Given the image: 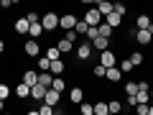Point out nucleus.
Instances as JSON below:
<instances>
[{
  "mask_svg": "<svg viewBox=\"0 0 153 115\" xmlns=\"http://www.w3.org/2000/svg\"><path fill=\"white\" fill-rule=\"evenodd\" d=\"M41 26H44V31H46V33L56 31V28H59V13H54V10H46L44 16H41Z\"/></svg>",
  "mask_w": 153,
  "mask_h": 115,
  "instance_id": "f257e3e1",
  "label": "nucleus"
},
{
  "mask_svg": "<svg viewBox=\"0 0 153 115\" xmlns=\"http://www.w3.org/2000/svg\"><path fill=\"white\" fill-rule=\"evenodd\" d=\"M23 54H26V56H31V59L41 56V44H38V38H28L26 44H23Z\"/></svg>",
  "mask_w": 153,
  "mask_h": 115,
  "instance_id": "f03ea898",
  "label": "nucleus"
},
{
  "mask_svg": "<svg viewBox=\"0 0 153 115\" xmlns=\"http://www.w3.org/2000/svg\"><path fill=\"white\" fill-rule=\"evenodd\" d=\"M82 18H84V21H87V23H89V26H100V23L105 21V16H102V13H100V10H97V8H87Z\"/></svg>",
  "mask_w": 153,
  "mask_h": 115,
  "instance_id": "7ed1b4c3",
  "label": "nucleus"
},
{
  "mask_svg": "<svg viewBox=\"0 0 153 115\" xmlns=\"http://www.w3.org/2000/svg\"><path fill=\"white\" fill-rule=\"evenodd\" d=\"M133 38H135L140 46H148L153 41V33L148 31V28H135V31H133Z\"/></svg>",
  "mask_w": 153,
  "mask_h": 115,
  "instance_id": "20e7f679",
  "label": "nucleus"
},
{
  "mask_svg": "<svg viewBox=\"0 0 153 115\" xmlns=\"http://www.w3.org/2000/svg\"><path fill=\"white\" fill-rule=\"evenodd\" d=\"M92 41H82V44H76V59H82V61H87L89 56H92Z\"/></svg>",
  "mask_w": 153,
  "mask_h": 115,
  "instance_id": "39448f33",
  "label": "nucleus"
},
{
  "mask_svg": "<svg viewBox=\"0 0 153 115\" xmlns=\"http://www.w3.org/2000/svg\"><path fill=\"white\" fill-rule=\"evenodd\" d=\"M76 21H79V18H76L74 13H64V16H59V28L61 31H69V28L76 26Z\"/></svg>",
  "mask_w": 153,
  "mask_h": 115,
  "instance_id": "423d86ee",
  "label": "nucleus"
},
{
  "mask_svg": "<svg viewBox=\"0 0 153 115\" xmlns=\"http://www.w3.org/2000/svg\"><path fill=\"white\" fill-rule=\"evenodd\" d=\"M100 64H105V66H115V64H117V56H115V51H112V49L100 51Z\"/></svg>",
  "mask_w": 153,
  "mask_h": 115,
  "instance_id": "0eeeda50",
  "label": "nucleus"
},
{
  "mask_svg": "<svg viewBox=\"0 0 153 115\" xmlns=\"http://www.w3.org/2000/svg\"><path fill=\"white\" fill-rule=\"evenodd\" d=\"M105 79H107L110 84H117L123 79V72L117 69V66H107V72H105Z\"/></svg>",
  "mask_w": 153,
  "mask_h": 115,
  "instance_id": "6e6552de",
  "label": "nucleus"
},
{
  "mask_svg": "<svg viewBox=\"0 0 153 115\" xmlns=\"http://www.w3.org/2000/svg\"><path fill=\"white\" fill-rule=\"evenodd\" d=\"M46 90H49V87H44V84H41V82L31 84V97L36 100V102H41V100H44V95H46Z\"/></svg>",
  "mask_w": 153,
  "mask_h": 115,
  "instance_id": "1a4fd4ad",
  "label": "nucleus"
},
{
  "mask_svg": "<svg viewBox=\"0 0 153 115\" xmlns=\"http://www.w3.org/2000/svg\"><path fill=\"white\" fill-rule=\"evenodd\" d=\"M16 97H21V100L31 97V84H28V82H23V79H21V82L16 84Z\"/></svg>",
  "mask_w": 153,
  "mask_h": 115,
  "instance_id": "9d476101",
  "label": "nucleus"
},
{
  "mask_svg": "<svg viewBox=\"0 0 153 115\" xmlns=\"http://www.w3.org/2000/svg\"><path fill=\"white\" fill-rule=\"evenodd\" d=\"M59 100H61V92H56L54 87H49V90H46L44 102H49V105H54V108H56V105H59Z\"/></svg>",
  "mask_w": 153,
  "mask_h": 115,
  "instance_id": "9b49d317",
  "label": "nucleus"
},
{
  "mask_svg": "<svg viewBox=\"0 0 153 115\" xmlns=\"http://www.w3.org/2000/svg\"><path fill=\"white\" fill-rule=\"evenodd\" d=\"M49 72H51L54 77H61V74L66 72V64H64L61 59H54V61H51V66H49Z\"/></svg>",
  "mask_w": 153,
  "mask_h": 115,
  "instance_id": "f8f14e48",
  "label": "nucleus"
},
{
  "mask_svg": "<svg viewBox=\"0 0 153 115\" xmlns=\"http://www.w3.org/2000/svg\"><path fill=\"white\" fill-rule=\"evenodd\" d=\"M21 79H23V82H28V84H36L38 82V69H23Z\"/></svg>",
  "mask_w": 153,
  "mask_h": 115,
  "instance_id": "ddd939ff",
  "label": "nucleus"
},
{
  "mask_svg": "<svg viewBox=\"0 0 153 115\" xmlns=\"http://www.w3.org/2000/svg\"><path fill=\"white\" fill-rule=\"evenodd\" d=\"M13 26H16V33H18V36H23V33H28V26H31V23H28V18L23 16V18H16Z\"/></svg>",
  "mask_w": 153,
  "mask_h": 115,
  "instance_id": "4468645a",
  "label": "nucleus"
},
{
  "mask_svg": "<svg viewBox=\"0 0 153 115\" xmlns=\"http://www.w3.org/2000/svg\"><path fill=\"white\" fill-rule=\"evenodd\" d=\"M105 21H107V23H110V26H112V28H115V31H117V28H120V26H123V16H120V13H115V10H112V13H110V16H105Z\"/></svg>",
  "mask_w": 153,
  "mask_h": 115,
  "instance_id": "2eb2a0df",
  "label": "nucleus"
},
{
  "mask_svg": "<svg viewBox=\"0 0 153 115\" xmlns=\"http://www.w3.org/2000/svg\"><path fill=\"white\" fill-rule=\"evenodd\" d=\"M44 26H41V21H38V23H31V26H28V36H31V38H41V36H44Z\"/></svg>",
  "mask_w": 153,
  "mask_h": 115,
  "instance_id": "dca6fc26",
  "label": "nucleus"
},
{
  "mask_svg": "<svg viewBox=\"0 0 153 115\" xmlns=\"http://www.w3.org/2000/svg\"><path fill=\"white\" fill-rule=\"evenodd\" d=\"M92 49H97V51L110 49V38H107V36H97V38L92 41Z\"/></svg>",
  "mask_w": 153,
  "mask_h": 115,
  "instance_id": "f3484780",
  "label": "nucleus"
},
{
  "mask_svg": "<svg viewBox=\"0 0 153 115\" xmlns=\"http://www.w3.org/2000/svg\"><path fill=\"white\" fill-rule=\"evenodd\" d=\"M69 100H71V105H79V102L84 100V90H82V87H71Z\"/></svg>",
  "mask_w": 153,
  "mask_h": 115,
  "instance_id": "a211bd4d",
  "label": "nucleus"
},
{
  "mask_svg": "<svg viewBox=\"0 0 153 115\" xmlns=\"http://www.w3.org/2000/svg\"><path fill=\"white\" fill-rule=\"evenodd\" d=\"M49 66H51V59H49V56H36V69L38 72H46V69H49Z\"/></svg>",
  "mask_w": 153,
  "mask_h": 115,
  "instance_id": "6ab92c4d",
  "label": "nucleus"
},
{
  "mask_svg": "<svg viewBox=\"0 0 153 115\" xmlns=\"http://www.w3.org/2000/svg\"><path fill=\"white\" fill-rule=\"evenodd\" d=\"M38 82L44 84V87H51V82H54V74H51L49 69H46V72H38Z\"/></svg>",
  "mask_w": 153,
  "mask_h": 115,
  "instance_id": "aec40b11",
  "label": "nucleus"
},
{
  "mask_svg": "<svg viewBox=\"0 0 153 115\" xmlns=\"http://www.w3.org/2000/svg\"><path fill=\"white\" fill-rule=\"evenodd\" d=\"M97 31H100V36H107V38H110V36H112V33H115V28L110 26L107 21H102V23H100V26H97Z\"/></svg>",
  "mask_w": 153,
  "mask_h": 115,
  "instance_id": "412c9836",
  "label": "nucleus"
},
{
  "mask_svg": "<svg viewBox=\"0 0 153 115\" xmlns=\"http://www.w3.org/2000/svg\"><path fill=\"white\" fill-rule=\"evenodd\" d=\"M148 26H151V16L148 13H140L135 18V28H148Z\"/></svg>",
  "mask_w": 153,
  "mask_h": 115,
  "instance_id": "4be33fe9",
  "label": "nucleus"
},
{
  "mask_svg": "<svg viewBox=\"0 0 153 115\" xmlns=\"http://www.w3.org/2000/svg\"><path fill=\"white\" fill-rule=\"evenodd\" d=\"M56 46L61 49V54H69V51L74 49V44H71L69 38H59V41H56Z\"/></svg>",
  "mask_w": 153,
  "mask_h": 115,
  "instance_id": "5701e85b",
  "label": "nucleus"
},
{
  "mask_svg": "<svg viewBox=\"0 0 153 115\" xmlns=\"http://www.w3.org/2000/svg\"><path fill=\"white\" fill-rule=\"evenodd\" d=\"M128 59H130V61H133V66L138 69V66H143V61H146V56H143L140 51H133V54L128 56Z\"/></svg>",
  "mask_w": 153,
  "mask_h": 115,
  "instance_id": "b1692460",
  "label": "nucleus"
},
{
  "mask_svg": "<svg viewBox=\"0 0 153 115\" xmlns=\"http://www.w3.org/2000/svg\"><path fill=\"white\" fill-rule=\"evenodd\" d=\"M107 113H110L107 102H105V100H97V102H94V115H107Z\"/></svg>",
  "mask_w": 153,
  "mask_h": 115,
  "instance_id": "393cba45",
  "label": "nucleus"
},
{
  "mask_svg": "<svg viewBox=\"0 0 153 115\" xmlns=\"http://www.w3.org/2000/svg\"><path fill=\"white\" fill-rule=\"evenodd\" d=\"M76 108H79V113H82V115H94V105L92 102H84V100H82Z\"/></svg>",
  "mask_w": 153,
  "mask_h": 115,
  "instance_id": "a878e982",
  "label": "nucleus"
},
{
  "mask_svg": "<svg viewBox=\"0 0 153 115\" xmlns=\"http://www.w3.org/2000/svg\"><path fill=\"white\" fill-rule=\"evenodd\" d=\"M46 56H49V59L51 61H54V59H61V49H59V46H49V49H46Z\"/></svg>",
  "mask_w": 153,
  "mask_h": 115,
  "instance_id": "bb28decb",
  "label": "nucleus"
},
{
  "mask_svg": "<svg viewBox=\"0 0 153 115\" xmlns=\"http://www.w3.org/2000/svg\"><path fill=\"white\" fill-rule=\"evenodd\" d=\"M38 115H54V105H49V102L41 100V105H38Z\"/></svg>",
  "mask_w": 153,
  "mask_h": 115,
  "instance_id": "cd10ccee",
  "label": "nucleus"
},
{
  "mask_svg": "<svg viewBox=\"0 0 153 115\" xmlns=\"http://www.w3.org/2000/svg\"><path fill=\"white\" fill-rule=\"evenodd\" d=\"M51 87H54L56 92H64V90H66V82H64V77H54V82H51Z\"/></svg>",
  "mask_w": 153,
  "mask_h": 115,
  "instance_id": "c85d7f7f",
  "label": "nucleus"
},
{
  "mask_svg": "<svg viewBox=\"0 0 153 115\" xmlns=\"http://www.w3.org/2000/svg\"><path fill=\"white\" fill-rule=\"evenodd\" d=\"M97 10L102 13V16H110V13H112V3H110V0H102V3L97 5Z\"/></svg>",
  "mask_w": 153,
  "mask_h": 115,
  "instance_id": "c756f323",
  "label": "nucleus"
},
{
  "mask_svg": "<svg viewBox=\"0 0 153 115\" xmlns=\"http://www.w3.org/2000/svg\"><path fill=\"white\" fill-rule=\"evenodd\" d=\"M87 28H89V23L84 21V18H79V21H76V26H74V31L79 33V36H84V33H87Z\"/></svg>",
  "mask_w": 153,
  "mask_h": 115,
  "instance_id": "7c9ffc66",
  "label": "nucleus"
},
{
  "mask_svg": "<svg viewBox=\"0 0 153 115\" xmlns=\"http://www.w3.org/2000/svg\"><path fill=\"white\" fill-rule=\"evenodd\" d=\"M112 10H115V13H120L123 18L128 16V5H125V3H120V0H117V3H112Z\"/></svg>",
  "mask_w": 153,
  "mask_h": 115,
  "instance_id": "2f4dec72",
  "label": "nucleus"
},
{
  "mask_svg": "<svg viewBox=\"0 0 153 115\" xmlns=\"http://www.w3.org/2000/svg\"><path fill=\"white\" fill-rule=\"evenodd\" d=\"M133 69H135V66H133L130 59H123V61H120V72H123V74H130Z\"/></svg>",
  "mask_w": 153,
  "mask_h": 115,
  "instance_id": "473e14b6",
  "label": "nucleus"
},
{
  "mask_svg": "<svg viewBox=\"0 0 153 115\" xmlns=\"http://www.w3.org/2000/svg\"><path fill=\"white\" fill-rule=\"evenodd\" d=\"M105 72H107V66H105V64H100V61H97V64H94V69H92V74L97 77V79H102V77H105Z\"/></svg>",
  "mask_w": 153,
  "mask_h": 115,
  "instance_id": "72a5a7b5",
  "label": "nucleus"
},
{
  "mask_svg": "<svg viewBox=\"0 0 153 115\" xmlns=\"http://www.w3.org/2000/svg\"><path fill=\"white\" fill-rule=\"evenodd\" d=\"M107 108H110V113H115V115H117V113L123 110V102H120V100H110V102H107Z\"/></svg>",
  "mask_w": 153,
  "mask_h": 115,
  "instance_id": "f704fd0d",
  "label": "nucleus"
},
{
  "mask_svg": "<svg viewBox=\"0 0 153 115\" xmlns=\"http://www.w3.org/2000/svg\"><path fill=\"white\" fill-rule=\"evenodd\" d=\"M84 36H87V41H94V38L100 36V31H97V26H89V28H87V33H84Z\"/></svg>",
  "mask_w": 153,
  "mask_h": 115,
  "instance_id": "c9c22d12",
  "label": "nucleus"
},
{
  "mask_svg": "<svg viewBox=\"0 0 153 115\" xmlns=\"http://www.w3.org/2000/svg\"><path fill=\"white\" fill-rule=\"evenodd\" d=\"M148 108H151V102H138L135 105V113L138 115H148Z\"/></svg>",
  "mask_w": 153,
  "mask_h": 115,
  "instance_id": "e433bc0d",
  "label": "nucleus"
},
{
  "mask_svg": "<svg viewBox=\"0 0 153 115\" xmlns=\"http://www.w3.org/2000/svg\"><path fill=\"white\" fill-rule=\"evenodd\" d=\"M8 97H10V87L5 82H0V100H8Z\"/></svg>",
  "mask_w": 153,
  "mask_h": 115,
  "instance_id": "4c0bfd02",
  "label": "nucleus"
},
{
  "mask_svg": "<svg viewBox=\"0 0 153 115\" xmlns=\"http://www.w3.org/2000/svg\"><path fill=\"white\" fill-rule=\"evenodd\" d=\"M123 90H125V95H135L138 92V82H125V87H123Z\"/></svg>",
  "mask_w": 153,
  "mask_h": 115,
  "instance_id": "58836bf2",
  "label": "nucleus"
},
{
  "mask_svg": "<svg viewBox=\"0 0 153 115\" xmlns=\"http://www.w3.org/2000/svg\"><path fill=\"white\" fill-rule=\"evenodd\" d=\"M64 38H69L71 44H76V38H79V33H76L74 28H69V31H64Z\"/></svg>",
  "mask_w": 153,
  "mask_h": 115,
  "instance_id": "ea45409f",
  "label": "nucleus"
},
{
  "mask_svg": "<svg viewBox=\"0 0 153 115\" xmlns=\"http://www.w3.org/2000/svg\"><path fill=\"white\" fill-rule=\"evenodd\" d=\"M26 18H28V23H38V21H41V16H38L36 10H28V13H26Z\"/></svg>",
  "mask_w": 153,
  "mask_h": 115,
  "instance_id": "a19ab883",
  "label": "nucleus"
},
{
  "mask_svg": "<svg viewBox=\"0 0 153 115\" xmlns=\"http://www.w3.org/2000/svg\"><path fill=\"white\" fill-rule=\"evenodd\" d=\"M10 5H13L10 0H0V8H3V10H8V8H10Z\"/></svg>",
  "mask_w": 153,
  "mask_h": 115,
  "instance_id": "79ce46f5",
  "label": "nucleus"
},
{
  "mask_svg": "<svg viewBox=\"0 0 153 115\" xmlns=\"http://www.w3.org/2000/svg\"><path fill=\"white\" fill-rule=\"evenodd\" d=\"M3 51H5V41H3V38H0V54H3Z\"/></svg>",
  "mask_w": 153,
  "mask_h": 115,
  "instance_id": "37998d69",
  "label": "nucleus"
},
{
  "mask_svg": "<svg viewBox=\"0 0 153 115\" xmlns=\"http://www.w3.org/2000/svg\"><path fill=\"white\" fill-rule=\"evenodd\" d=\"M79 3H84V5H92V3H94V0H79Z\"/></svg>",
  "mask_w": 153,
  "mask_h": 115,
  "instance_id": "c03bdc74",
  "label": "nucleus"
},
{
  "mask_svg": "<svg viewBox=\"0 0 153 115\" xmlns=\"http://www.w3.org/2000/svg\"><path fill=\"white\" fill-rule=\"evenodd\" d=\"M3 110H5V100H0V113H3Z\"/></svg>",
  "mask_w": 153,
  "mask_h": 115,
  "instance_id": "a18cd8bd",
  "label": "nucleus"
},
{
  "mask_svg": "<svg viewBox=\"0 0 153 115\" xmlns=\"http://www.w3.org/2000/svg\"><path fill=\"white\" fill-rule=\"evenodd\" d=\"M148 115H153V105H151V108H148Z\"/></svg>",
  "mask_w": 153,
  "mask_h": 115,
  "instance_id": "49530a36",
  "label": "nucleus"
},
{
  "mask_svg": "<svg viewBox=\"0 0 153 115\" xmlns=\"http://www.w3.org/2000/svg\"><path fill=\"white\" fill-rule=\"evenodd\" d=\"M148 31H151V33H153V21H151V26H148Z\"/></svg>",
  "mask_w": 153,
  "mask_h": 115,
  "instance_id": "de8ad7c7",
  "label": "nucleus"
},
{
  "mask_svg": "<svg viewBox=\"0 0 153 115\" xmlns=\"http://www.w3.org/2000/svg\"><path fill=\"white\" fill-rule=\"evenodd\" d=\"M10 3H13V5H18V3H21V0H10Z\"/></svg>",
  "mask_w": 153,
  "mask_h": 115,
  "instance_id": "09e8293b",
  "label": "nucleus"
},
{
  "mask_svg": "<svg viewBox=\"0 0 153 115\" xmlns=\"http://www.w3.org/2000/svg\"><path fill=\"white\" fill-rule=\"evenodd\" d=\"M151 100H153V87H151Z\"/></svg>",
  "mask_w": 153,
  "mask_h": 115,
  "instance_id": "8fccbe9b",
  "label": "nucleus"
},
{
  "mask_svg": "<svg viewBox=\"0 0 153 115\" xmlns=\"http://www.w3.org/2000/svg\"><path fill=\"white\" fill-rule=\"evenodd\" d=\"M94 3H97V5H100V3H102V0H94Z\"/></svg>",
  "mask_w": 153,
  "mask_h": 115,
  "instance_id": "3c124183",
  "label": "nucleus"
}]
</instances>
